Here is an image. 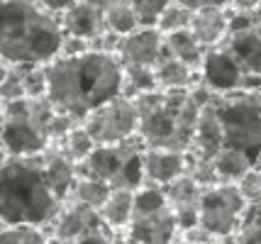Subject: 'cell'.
<instances>
[{
	"label": "cell",
	"mask_w": 261,
	"mask_h": 244,
	"mask_svg": "<svg viewBox=\"0 0 261 244\" xmlns=\"http://www.w3.org/2000/svg\"><path fill=\"white\" fill-rule=\"evenodd\" d=\"M49 100L59 113L83 122L93 110L122 95L125 64L115 51L91 49L81 57H59L46 64Z\"/></svg>",
	"instance_id": "obj_1"
},
{
	"label": "cell",
	"mask_w": 261,
	"mask_h": 244,
	"mask_svg": "<svg viewBox=\"0 0 261 244\" xmlns=\"http://www.w3.org/2000/svg\"><path fill=\"white\" fill-rule=\"evenodd\" d=\"M61 17L44 10L37 0L0 3V57L3 64L46 66L64 47Z\"/></svg>",
	"instance_id": "obj_2"
},
{
	"label": "cell",
	"mask_w": 261,
	"mask_h": 244,
	"mask_svg": "<svg viewBox=\"0 0 261 244\" xmlns=\"http://www.w3.org/2000/svg\"><path fill=\"white\" fill-rule=\"evenodd\" d=\"M64 200L46 178L42 154L5 156L0 166V218L3 225L44 227L57 220Z\"/></svg>",
	"instance_id": "obj_3"
},
{
	"label": "cell",
	"mask_w": 261,
	"mask_h": 244,
	"mask_svg": "<svg viewBox=\"0 0 261 244\" xmlns=\"http://www.w3.org/2000/svg\"><path fill=\"white\" fill-rule=\"evenodd\" d=\"M139 140L147 149L191 151L203 105L188 91H154L135 98Z\"/></svg>",
	"instance_id": "obj_4"
},
{
	"label": "cell",
	"mask_w": 261,
	"mask_h": 244,
	"mask_svg": "<svg viewBox=\"0 0 261 244\" xmlns=\"http://www.w3.org/2000/svg\"><path fill=\"white\" fill-rule=\"evenodd\" d=\"M57 107L49 98H22L3 105V154L37 156L51 147V120Z\"/></svg>",
	"instance_id": "obj_5"
},
{
	"label": "cell",
	"mask_w": 261,
	"mask_h": 244,
	"mask_svg": "<svg viewBox=\"0 0 261 244\" xmlns=\"http://www.w3.org/2000/svg\"><path fill=\"white\" fill-rule=\"evenodd\" d=\"M225 132V147L249 156L254 166L261 161V86L249 91L225 93L213 100Z\"/></svg>",
	"instance_id": "obj_6"
},
{
	"label": "cell",
	"mask_w": 261,
	"mask_h": 244,
	"mask_svg": "<svg viewBox=\"0 0 261 244\" xmlns=\"http://www.w3.org/2000/svg\"><path fill=\"white\" fill-rule=\"evenodd\" d=\"M144 142L139 134L120 144H98L95 151L79 164V176L98 178L113 188L139 191L144 186Z\"/></svg>",
	"instance_id": "obj_7"
},
{
	"label": "cell",
	"mask_w": 261,
	"mask_h": 244,
	"mask_svg": "<svg viewBox=\"0 0 261 244\" xmlns=\"http://www.w3.org/2000/svg\"><path fill=\"white\" fill-rule=\"evenodd\" d=\"M178 220L169 205L166 191L159 186H144L135 196V215L127 227V237L139 244H176Z\"/></svg>",
	"instance_id": "obj_8"
},
{
	"label": "cell",
	"mask_w": 261,
	"mask_h": 244,
	"mask_svg": "<svg viewBox=\"0 0 261 244\" xmlns=\"http://www.w3.org/2000/svg\"><path fill=\"white\" fill-rule=\"evenodd\" d=\"M247 208L249 203L239 193L237 183H217L213 188H205L198 225L207 230L215 239L225 242L237 234Z\"/></svg>",
	"instance_id": "obj_9"
},
{
	"label": "cell",
	"mask_w": 261,
	"mask_h": 244,
	"mask_svg": "<svg viewBox=\"0 0 261 244\" xmlns=\"http://www.w3.org/2000/svg\"><path fill=\"white\" fill-rule=\"evenodd\" d=\"M81 125L88 129L95 144H120L139 134V113L132 98L120 95L108 105L93 110Z\"/></svg>",
	"instance_id": "obj_10"
},
{
	"label": "cell",
	"mask_w": 261,
	"mask_h": 244,
	"mask_svg": "<svg viewBox=\"0 0 261 244\" xmlns=\"http://www.w3.org/2000/svg\"><path fill=\"white\" fill-rule=\"evenodd\" d=\"M200 81L205 86H210L215 93H237V91H249V88H259L261 83H256L249 73L244 71V66L239 64L234 54L222 44L207 49L200 69Z\"/></svg>",
	"instance_id": "obj_11"
},
{
	"label": "cell",
	"mask_w": 261,
	"mask_h": 244,
	"mask_svg": "<svg viewBox=\"0 0 261 244\" xmlns=\"http://www.w3.org/2000/svg\"><path fill=\"white\" fill-rule=\"evenodd\" d=\"M166 51V35L159 27H139L117 39L115 54L125 66H156Z\"/></svg>",
	"instance_id": "obj_12"
},
{
	"label": "cell",
	"mask_w": 261,
	"mask_h": 244,
	"mask_svg": "<svg viewBox=\"0 0 261 244\" xmlns=\"http://www.w3.org/2000/svg\"><path fill=\"white\" fill-rule=\"evenodd\" d=\"M61 24H64L66 37L98 42L100 37L110 32L108 15H105V0H79L66 15H61Z\"/></svg>",
	"instance_id": "obj_13"
},
{
	"label": "cell",
	"mask_w": 261,
	"mask_h": 244,
	"mask_svg": "<svg viewBox=\"0 0 261 244\" xmlns=\"http://www.w3.org/2000/svg\"><path fill=\"white\" fill-rule=\"evenodd\" d=\"M166 191V198H169V205L178 220V227L181 232H188L198 227V220H200V200H203L205 188L195 181L193 176H181L176 178L173 183L164 188Z\"/></svg>",
	"instance_id": "obj_14"
},
{
	"label": "cell",
	"mask_w": 261,
	"mask_h": 244,
	"mask_svg": "<svg viewBox=\"0 0 261 244\" xmlns=\"http://www.w3.org/2000/svg\"><path fill=\"white\" fill-rule=\"evenodd\" d=\"M100 222H105L100 218V210H93L76 200H66L57 220L51 222V237L57 244H73L81 234L98 227Z\"/></svg>",
	"instance_id": "obj_15"
},
{
	"label": "cell",
	"mask_w": 261,
	"mask_h": 244,
	"mask_svg": "<svg viewBox=\"0 0 261 244\" xmlns=\"http://www.w3.org/2000/svg\"><path fill=\"white\" fill-rule=\"evenodd\" d=\"M144 183L166 188L176 178L188 174L191 151H169V149H144Z\"/></svg>",
	"instance_id": "obj_16"
},
{
	"label": "cell",
	"mask_w": 261,
	"mask_h": 244,
	"mask_svg": "<svg viewBox=\"0 0 261 244\" xmlns=\"http://www.w3.org/2000/svg\"><path fill=\"white\" fill-rule=\"evenodd\" d=\"M42 161H44L46 178L54 188V193L66 203L79 181V164L71 161L59 144H51L46 151H42Z\"/></svg>",
	"instance_id": "obj_17"
},
{
	"label": "cell",
	"mask_w": 261,
	"mask_h": 244,
	"mask_svg": "<svg viewBox=\"0 0 261 244\" xmlns=\"http://www.w3.org/2000/svg\"><path fill=\"white\" fill-rule=\"evenodd\" d=\"M191 32L205 49L222 44L229 35V8H205L193 12Z\"/></svg>",
	"instance_id": "obj_18"
},
{
	"label": "cell",
	"mask_w": 261,
	"mask_h": 244,
	"mask_svg": "<svg viewBox=\"0 0 261 244\" xmlns=\"http://www.w3.org/2000/svg\"><path fill=\"white\" fill-rule=\"evenodd\" d=\"M225 149V132H222V122L217 117L215 105H205L200 120H198V129H195L193 140V154L203 156V159H215L220 151Z\"/></svg>",
	"instance_id": "obj_19"
},
{
	"label": "cell",
	"mask_w": 261,
	"mask_h": 244,
	"mask_svg": "<svg viewBox=\"0 0 261 244\" xmlns=\"http://www.w3.org/2000/svg\"><path fill=\"white\" fill-rule=\"evenodd\" d=\"M225 47L234 54L239 64L244 66V71L249 73L256 83H261V35L251 30L244 32H232L225 39Z\"/></svg>",
	"instance_id": "obj_20"
},
{
	"label": "cell",
	"mask_w": 261,
	"mask_h": 244,
	"mask_svg": "<svg viewBox=\"0 0 261 244\" xmlns=\"http://www.w3.org/2000/svg\"><path fill=\"white\" fill-rule=\"evenodd\" d=\"M154 71H156V81H159L161 91H188V88H193L195 78H198V71L186 66L178 59H173L169 49L164 51V57L159 59Z\"/></svg>",
	"instance_id": "obj_21"
},
{
	"label": "cell",
	"mask_w": 261,
	"mask_h": 244,
	"mask_svg": "<svg viewBox=\"0 0 261 244\" xmlns=\"http://www.w3.org/2000/svg\"><path fill=\"white\" fill-rule=\"evenodd\" d=\"M166 49H169V54L173 59H178V61H183L186 66H191L193 71L200 73L207 49L195 39V35L191 30H181V32L166 35Z\"/></svg>",
	"instance_id": "obj_22"
},
{
	"label": "cell",
	"mask_w": 261,
	"mask_h": 244,
	"mask_svg": "<svg viewBox=\"0 0 261 244\" xmlns=\"http://www.w3.org/2000/svg\"><path fill=\"white\" fill-rule=\"evenodd\" d=\"M135 196L137 191H127V188H115L108 203L100 208V218L113 230H127L132 215H135Z\"/></svg>",
	"instance_id": "obj_23"
},
{
	"label": "cell",
	"mask_w": 261,
	"mask_h": 244,
	"mask_svg": "<svg viewBox=\"0 0 261 244\" xmlns=\"http://www.w3.org/2000/svg\"><path fill=\"white\" fill-rule=\"evenodd\" d=\"M105 15H108V30L117 37H125L139 30L132 0H105Z\"/></svg>",
	"instance_id": "obj_24"
},
{
	"label": "cell",
	"mask_w": 261,
	"mask_h": 244,
	"mask_svg": "<svg viewBox=\"0 0 261 244\" xmlns=\"http://www.w3.org/2000/svg\"><path fill=\"white\" fill-rule=\"evenodd\" d=\"M213 164H215V171L222 183H237L239 178L254 166L249 156H244L237 149H229V147H225V149L220 151L215 159H213Z\"/></svg>",
	"instance_id": "obj_25"
},
{
	"label": "cell",
	"mask_w": 261,
	"mask_h": 244,
	"mask_svg": "<svg viewBox=\"0 0 261 244\" xmlns=\"http://www.w3.org/2000/svg\"><path fill=\"white\" fill-rule=\"evenodd\" d=\"M154 91H159L154 66H125V88H122L125 98L135 100L139 95L154 93Z\"/></svg>",
	"instance_id": "obj_26"
},
{
	"label": "cell",
	"mask_w": 261,
	"mask_h": 244,
	"mask_svg": "<svg viewBox=\"0 0 261 244\" xmlns=\"http://www.w3.org/2000/svg\"><path fill=\"white\" fill-rule=\"evenodd\" d=\"M113 193V188L108 186V183H102L98 178H86V176H79V181H76V186H73V193L68 200H76V203H83V205H88L93 210H100L105 203H108V198Z\"/></svg>",
	"instance_id": "obj_27"
},
{
	"label": "cell",
	"mask_w": 261,
	"mask_h": 244,
	"mask_svg": "<svg viewBox=\"0 0 261 244\" xmlns=\"http://www.w3.org/2000/svg\"><path fill=\"white\" fill-rule=\"evenodd\" d=\"M57 144L64 149V154H66L68 159H71V161H76V164H83L93 151H95V147H98L95 140L88 134V129L83 127V125L73 127L66 137H64L61 142H57Z\"/></svg>",
	"instance_id": "obj_28"
},
{
	"label": "cell",
	"mask_w": 261,
	"mask_h": 244,
	"mask_svg": "<svg viewBox=\"0 0 261 244\" xmlns=\"http://www.w3.org/2000/svg\"><path fill=\"white\" fill-rule=\"evenodd\" d=\"M225 244H261V200L247 208L237 234L225 239Z\"/></svg>",
	"instance_id": "obj_29"
},
{
	"label": "cell",
	"mask_w": 261,
	"mask_h": 244,
	"mask_svg": "<svg viewBox=\"0 0 261 244\" xmlns=\"http://www.w3.org/2000/svg\"><path fill=\"white\" fill-rule=\"evenodd\" d=\"M24 71H27V66H17V64H3V83H0L3 105L27 98V95H24Z\"/></svg>",
	"instance_id": "obj_30"
},
{
	"label": "cell",
	"mask_w": 261,
	"mask_h": 244,
	"mask_svg": "<svg viewBox=\"0 0 261 244\" xmlns=\"http://www.w3.org/2000/svg\"><path fill=\"white\" fill-rule=\"evenodd\" d=\"M0 244H49L42 227L34 225H3Z\"/></svg>",
	"instance_id": "obj_31"
},
{
	"label": "cell",
	"mask_w": 261,
	"mask_h": 244,
	"mask_svg": "<svg viewBox=\"0 0 261 244\" xmlns=\"http://www.w3.org/2000/svg\"><path fill=\"white\" fill-rule=\"evenodd\" d=\"M191 22H193V10H188L186 5H178L173 0L166 8V12L161 15L156 27L164 35H173V32H181V30H191Z\"/></svg>",
	"instance_id": "obj_32"
},
{
	"label": "cell",
	"mask_w": 261,
	"mask_h": 244,
	"mask_svg": "<svg viewBox=\"0 0 261 244\" xmlns=\"http://www.w3.org/2000/svg\"><path fill=\"white\" fill-rule=\"evenodd\" d=\"M171 3L173 0H132L139 27H156L161 15L166 12V8H169Z\"/></svg>",
	"instance_id": "obj_33"
},
{
	"label": "cell",
	"mask_w": 261,
	"mask_h": 244,
	"mask_svg": "<svg viewBox=\"0 0 261 244\" xmlns=\"http://www.w3.org/2000/svg\"><path fill=\"white\" fill-rule=\"evenodd\" d=\"M24 95L32 98V100H42L49 95L46 66H27V71H24Z\"/></svg>",
	"instance_id": "obj_34"
},
{
	"label": "cell",
	"mask_w": 261,
	"mask_h": 244,
	"mask_svg": "<svg viewBox=\"0 0 261 244\" xmlns=\"http://www.w3.org/2000/svg\"><path fill=\"white\" fill-rule=\"evenodd\" d=\"M188 176H193L195 181L200 183L203 188H213L217 183H222L220 181V176L215 171V164L213 159H203V156H195L193 151H191V164H188Z\"/></svg>",
	"instance_id": "obj_35"
},
{
	"label": "cell",
	"mask_w": 261,
	"mask_h": 244,
	"mask_svg": "<svg viewBox=\"0 0 261 244\" xmlns=\"http://www.w3.org/2000/svg\"><path fill=\"white\" fill-rule=\"evenodd\" d=\"M237 188L249 205L251 203H259L261 200V166H251L249 171L237 181Z\"/></svg>",
	"instance_id": "obj_36"
},
{
	"label": "cell",
	"mask_w": 261,
	"mask_h": 244,
	"mask_svg": "<svg viewBox=\"0 0 261 244\" xmlns=\"http://www.w3.org/2000/svg\"><path fill=\"white\" fill-rule=\"evenodd\" d=\"M115 230L108 225V222H100L98 227H93V230H88L86 234H81L79 239L73 244H115Z\"/></svg>",
	"instance_id": "obj_37"
},
{
	"label": "cell",
	"mask_w": 261,
	"mask_h": 244,
	"mask_svg": "<svg viewBox=\"0 0 261 244\" xmlns=\"http://www.w3.org/2000/svg\"><path fill=\"white\" fill-rule=\"evenodd\" d=\"M91 49H93V42H88V39H81V37H66L59 57H81V54H86V51H91Z\"/></svg>",
	"instance_id": "obj_38"
},
{
	"label": "cell",
	"mask_w": 261,
	"mask_h": 244,
	"mask_svg": "<svg viewBox=\"0 0 261 244\" xmlns=\"http://www.w3.org/2000/svg\"><path fill=\"white\" fill-rule=\"evenodd\" d=\"M178 5H186L188 10H205V8H229V0H176Z\"/></svg>",
	"instance_id": "obj_39"
},
{
	"label": "cell",
	"mask_w": 261,
	"mask_h": 244,
	"mask_svg": "<svg viewBox=\"0 0 261 244\" xmlns=\"http://www.w3.org/2000/svg\"><path fill=\"white\" fill-rule=\"evenodd\" d=\"M37 3H39L44 10L54 12V15H59V17H61V15H66V12L71 10V8H73L79 0H37Z\"/></svg>",
	"instance_id": "obj_40"
},
{
	"label": "cell",
	"mask_w": 261,
	"mask_h": 244,
	"mask_svg": "<svg viewBox=\"0 0 261 244\" xmlns=\"http://www.w3.org/2000/svg\"><path fill=\"white\" fill-rule=\"evenodd\" d=\"M261 5V0H229V10L234 12H254Z\"/></svg>",
	"instance_id": "obj_41"
},
{
	"label": "cell",
	"mask_w": 261,
	"mask_h": 244,
	"mask_svg": "<svg viewBox=\"0 0 261 244\" xmlns=\"http://www.w3.org/2000/svg\"><path fill=\"white\" fill-rule=\"evenodd\" d=\"M251 22H254V32H256V35H261V5L251 12Z\"/></svg>",
	"instance_id": "obj_42"
},
{
	"label": "cell",
	"mask_w": 261,
	"mask_h": 244,
	"mask_svg": "<svg viewBox=\"0 0 261 244\" xmlns=\"http://www.w3.org/2000/svg\"><path fill=\"white\" fill-rule=\"evenodd\" d=\"M115 244H139V242L129 239V237H122V239H115Z\"/></svg>",
	"instance_id": "obj_43"
},
{
	"label": "cell",
	"mask_w": 261,
	"mask_h": 244,
	"mask_svg": "<svg viewBox=\"0 0 261 244\" xmlns=\"http://www.w3.org/2000/svg\"><path fill=\"white\" fill-rule=\"evenodd\" d=\"M176 244H205V242H191V239H178ZM213 244H220V242H213Z\"/></svg>",
	"instance_id": "obj_44"
},
{
	"label": "cell",
	"mask_w": 261,
	"mask_h": 244,
	"mask_svg": "<svg viewBox=\"0 0 261 244\" xmlns=\"http://www.w3.org/2000/svg\"><path fill=\"white\" fill-rule=\"evenodd\" d=\"M259 166H261V161H259Z\"/></svg>",
	"instance_id": "obj_45"
}]
</instances>
